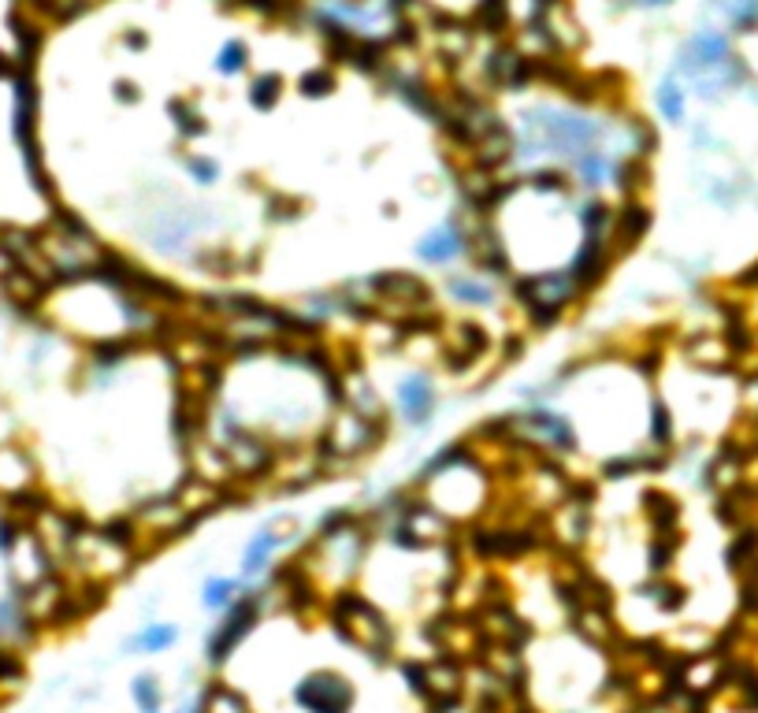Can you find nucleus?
Returning <instances> with one entry per match:
<instances>
[{
  "label": "nucleus",
  "mask_w": 758,
  "mask_h": 713,
  "mask_svg": "<svg viewBox=\"0 0 758 713\" xmlns=\"http://www.w3.org/2000/svg\"><path fill=\"white\" fill-rule=\"evenodd\" d=\"M279 86H283V82H279L275 75H261L257 82H253V93H249V97H253V104H257V108H272V104L283 97V90H279Z\"/></svg>",
  "instance_id": "obj_12"
},
{
  "label": "nucleus",
  "mask_w": 758,
  "mask_h": 713,
  "mask_svg": "<svg viewBox=\"0 0 758 713\" xmlns=\"http://www.w3.org/2000/svg\"><path fill=\"white\" fill-rule=\"evenodd\" d=\"M353 680L339 669H313L309 676H301L294 691H290V702L298 713H350L353 710Z\"/></svg>",
  "instance_id": "obj_2"
},
{
  "label": "nucleus",
  "mask_w": 758,
  "mask_h": 713,
  "mask_svg": "<svg viewBox=\"0 0 758 713\" xmlns=\"http://www.w3.org/2000/svg\"><path fill=\"white\" fill-rule=\"evenodd\" d=\"M394 409H398V420L409 424V428H424L428 420L439 409V387H435L432 376L424 372H413L398 383V394H394Z\"/></svg>",
  "instance_id": "obj_3"
},
{
  "label": "nucleus",
  "mask_w": 758,
  "mask_h": 713,
  "mask_svg": "<svg viewBox=\"0 0 758 713\" xmlns=\"http://www.w3.org/2000/svg\"><path fill=\"white\" fill-rule=\"evenodd\" d=\"M294 543V524L290 528H279V524H268L261 532L249 539L246 554H242V580L253 584V580H261L268 576V569L275 565V558Z\"/></svg>",
  "instance_id": "obj_4"
},
{
  "label": "nucleus",
  "mask_w": 758,
  "mask_h": 713,
  "mask_svg": "<svg viewBox=\"0 0 758 713\" xmlns=\"http://www.w3.org/2000/svg\"><path fill=\"white\" fill-rule=\"evenodd\" d=\"M640 4H666V0H640Z\"/></svg>",
  "instance_id": "obj_14"
},
{
  "label": "nucleus",
  "mask_w": 758,
  "mask_h": 713,
  "mask_svg": "<svg viewBox=\"0 0 758 713\" xmlns=\"http://www.w3.org/2000/svg\"><path fill=\"white\" fill-rule=\"evenodd\" d=\"M246 587L249 584L242 576H209V580L201 584V606L220 617V613H227L238 598L246 595Z\"/></svg>",
  "instance_id": "obj_6"
},
{
  "label": "nucleus",
  "mask_w": 758,
  "mask_h": 713,
  "mask_svg": "<svg viewBox=\"0 0 758 713\" xmlns=\"http://www.w3.org/2000/svg\"><path fill=\"white\" fill-rule=\"evenodd\" d=\"M658 108H662V116L669 123H680L684 119V93H680L677 82H662L658 86Z\"/></svg>",
  "instance_id": "obj_11"
},
{
  "label": "nucleus",
  "mask_w": 758,
  "mask_h": 713,
  "mask_svg": "<svg viewBox=\"0 0 758 713\" xmlns=\"http://www.w3.org/2000/svg\"><path fill=\"white\" fill-rule=\"evenodd\" d=\"M131 695H134L138 713H164V702H168V695H164V688H160V680L157 676H149V673L134 676Z\"/></svg>",
  "instance_id": "obj_9"
},
{
  "label": "nucleus",
  "mask_w": 758,
  "mask_h": 713,
  "mask_svg": "<svg viewBox=\"0 0 758 713\" xmlns=\"http://www.w3.org/2000/svg\"><path fill=\"white\" fill-rule=\"evenodd\" d=\"M246 64H249V49L238 38L227 41L220 49V56H216V71H220V75H242Z\"/></svg>",
  "instance_id": "obj_10"
},
{
  "label": "nucleus",
  "mask_w": 758,
  "mask_h": 713,
  "mask_svg": "<svg viewBox=\"0 0 758 713\" xmlns=\"http://www.w3.org/2000/svg\"><path fill=\"white\" fill-rule=\"evenodd\" d=\"M175 643H179V628H175V624L149 621V624H142L131 639H127V650H131V654H149V658H153V654L171 650Z\"/></svg>",
  "instance_id": "obj_7"
},
{
  "label": "nucleus",
  "mask_w": 758,
  "mask_h": 713,
  "mask_svg": "<svg viewBox=\"0 0 758 713\" xmlns=\"http://www.w3.org/2000/svg\"><path fill=\"white\" fill-rule=\"evenodd\" d=\"M450 294L458 305H469V309H491L495 305V286L491 279L484 275H458V279H450Z\"/></svg>",
  "instance_id": "obj_8"
},
{
  "label": "nucleus",
  "mask_w": 758,
  "mask_h": 713,
  "mask_svg": "<svg viewBox=\"0 0 758 713\" xmlns=\"http://www.w3.org/2000/svg\"><path fill=\"white\" fill-rule=\"evenodd\" d=\"M186 168H190V175H194L197 182H205V186L220 179V164L209 160V156H190V160H186Z\"/></svg>",
  "instance_id": "obj_13"
},
{
  "label": "nucleus",
  "mask_w": 758,
  "mask_h": 713,
  "mask_svg": "<svg viewBox=\"0 0 758 713\" xmlns=\"http://www.w3.org/2000/svg\"><path fill=\"white\" fill-rule=\"evenodd\" d=\"M417 257L439 268L454 264L458 257H469V227H458V220H443L417 242Z\"/></svg>",
  "instance_id": "obj_5"
},
{
  "label": "nucleus",
  "mask_w": 758,
  "mask_h": 713,
  "mask_svg": "<svg viewBox=\"0 0 758 713\" xmlns=\"http://www.w3.org/2000/svg\"><path fill=\"white\" fill-rule=\"evenodd\" d=\"M261 610H264V595H261V587L253 591V587H246V595L238 598L235 606L227 613H220V621H216V628L209 632V643H205V654H209V665H227L231 658L238 654V647L246 643L249 636H253V628L261 624Z\"/></svg>",
  "instance_id": "obj_1"
}]
</instances>
